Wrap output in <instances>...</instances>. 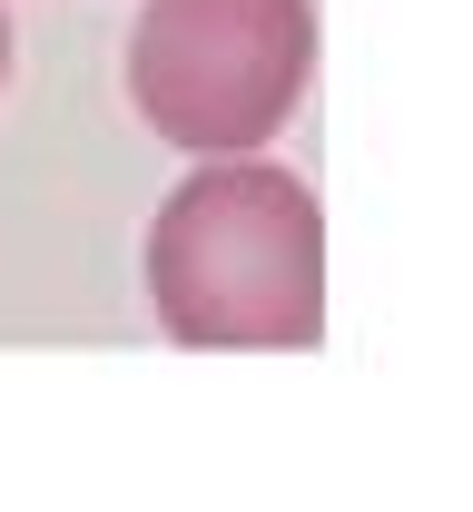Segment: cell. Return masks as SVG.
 Segmentation results:
<instances>
[{
	"instance_id": "cell-1",
	"label": "cell",
	"mask_w": 473,
	"mask_h": 512,
	"mask_svg": "<svg viewBox=\"0 0 473 512\" xmlns=\"http://www.w3.org/2000/svg\"><path fill=\"white\" fill-rule=\"evenodd\" d=\"M148 306L188 355H306L326 335V207L276 158H198L148 227Z\"/></svg>"
},
{
	"instance_id": "cell-2",
	"label": "cell",
	"mask_w": 473,
	"mask_h": 512,
	"mask_svg": "<svg viewBox=\"0 0 473 512\" xmlns=\"http://www.w3.org/2000/svg\"><path fill=\"white\" fill-rule=\"evenodd\" d=\"M316 89V0H138L129 109L178 158H247Z\"/></svg>"
},
{
	"instance_id": "cell-3",
	"label": "cell",
	"mask_w": 473,
	"mask_h": 512,
	"mask_svg": "<svg viewBox=\"0 0 473 512\" xmlns=\"http://www.w3.org/2000/svg\"><path fill=\"white\" fill-rule=\"evenodd\" d=\"M0 89H10V0H0Z\"/></svg>"
}]
</instances>
